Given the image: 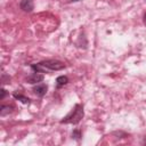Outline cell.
<instances>
[{
    "label": "cell",
    "instance_id": "cell-1",
    "mask_svg": "<svg viewBox=\"0 0 146 146\" xmlns=\"http://www.w3.org/2000/svg\"><path fill=\"white\" fill-rule=\"evenodd\" d=\"M66 65L57 59H47V60H42L38 64H32L31 68L34 72H39V73H46L47 71H60L63 68H65Z\"/></svg>",
    "mask_w": 146,
    "mask_h": 146
},
{
    "label": "cell",
    "instance_id": "cell-2",
    "mask_svg": "<svg viewBox=\"0 0 146 146\" xmlns=\"http://www.w3.org/2000/svg\"><path fill=\"white\" fill-rule=\"evenodd\" d=\"M83 115H84L83 105L75 104L74 107L70 111V113H67V115L60 120V123L62 124H78L83 119Z\"/></svg>",
    "mask_w": 146,
    "mask_h": 146
},
{
    "label": "cell",
    "instance_id": "cell-3",
    "mask_svg": "<svg viewBox=\"0 0 146 146\" xmlns=\"http://www.w3.org/2000/svg\"><path fill=\"white\" fill-rule=\"evenodd\" d=\"M44 79V75L39 73V72H33L31 75H29L26 78V82L30 84H38L40 82H42Z\"/></svg>",
    "mask_w": 146,
    "mask_h": 146
},
{
    "label": "cell",
    "instance_id": "cell-4",
    "mask_svg": "<svg viewBox=\"0 0 146 146\" xmlns=\"http://www.w3.org/2000/svg\"><path fill=\"white\" fill-rule=\"evenodd\" d=\"M47 90H48V86L46 83H38L34 88H33V92L38 96V97H43L46 94H47Z\"/></svg>",
    "mask_w": 146,
    "mask_h": 146
},
{
    "label": "cell",
    "instance_id": "cell-5",
    "mask_svg": "<svg viewBox=\"0 0 146 146\" xmlns=\"http://www.w3.org/2000/svg\"><path fill=\"white\" fill-rule=\"evenodd\" d=\"M19 8L25 13H31L34 9V3L32 0H21Z\"/></svg>",
    "mask_w": 146,
    "mask_h": 146
},
{
    "label": "cell",
    "instance_id": "cell-6",
    "mask_svg": "<svg viewBox=\"0 0 146 146\" xmlns=\"http://www.w3.org/2000/svg\"><path fill=\"white\" fill-rule=\"evenodd\" d=\"M68 83V78L66 75H59L56 79V89H60L62 87L66 86Z\"/></svg>",
    "mask_w": 146,
    "mask_h": 146
},
{
    "label": "cell",
    "instance_id": "cell-7",
    "mask_svg": "<svg viewBox=\"0 0 146 146\" xmlns=\"http://www.w3.org/2000/svg\"><path fill=\"white\" fill-rule=\"evenodd\" d=\"M13 96H14L15 99L19 100V102L23 103V104H30V103H31V99H30L29 97H26V96H24V95H22V94H19V92H14Z\"/></svg>",
    "mask_w": 146,
    "mask_h": 146
},
{
    "label": "cell",
    "instance_id": "cell-8",
    "mask_svg": "<svg viewBox=\"0 0 146 146\" xmlns=\"http://www.w3.org/2000/svg\"><path fill=\"white\" fill-rule=\"evenodd\" d=\"M13 108H14V106H11V105H1V107H0V115L1 116L8 115L9 113L13 112Z\"/></svg>",
    "mask_w": 146,
    "mask_h": 146
},
{
    "label": "cell",
    "instance_id": "cell-9",
    "mask_svg": "<svg viewBox=\"0 0 146 146\" xmlns=\"http://www.w3.org/2000/svg\"><path fill=\"white\" fill-rule=\"evenodd\" d=\"M81 137H82V132H81V130H80V129H74L73 132H72V138L75 139L76 141H79V140L81 139Z\"/></svg>",
    "mask_w": 146,
    "mask_h": 146
},
{
    "label": "cell",
    "instance_id": "cell-10",
    "mask_svg": "<svg viewBox=\"0 0 146 146\" xmlns=\"http://www.w3.org/2000/svg\"><path fill=\"white\" fill-rule=\"evenodd\" d=\"M6 96H7V91H6L3 88H1V96H0V99L2 100V99L6 97Z\"/></svg>",
    "mask_w": 146,
    "mask_h": 146
},
{
    "label": "cell",
    "instance_id": "cell-11",
    "mask_svg": "<svg viewBox=\"0 0 146 146\" xmlns=\"http://www.w3.org/2000/svg\"><path fill=\"white\" fill-rule=\"evenodd\" d=\"M78 1H81V0H68L67 2L68 3H72V2H78Z\"/></svg>",
    "mask_w": 146,
    "mask_h": 146
},
{
    "label": "cell",
    "instance_id": "cell-12",
    "mask_svg": "<svg viewBox=\"0 0 146 146\" xmlns=\"http://www.w3.org/2000/svg\"><path fill=\"white\" fill-rule=\"evenodd\" d=\"M143 22H144V24L146 25V14L144 15V18H143Z\"/></svg>",
    "mask_w": 146,
    "mask_h": 146
},
{
    "label": "cell",
    "instance_id": "cell-13",
    "mask_svg": "<svg viewBox=\"0 0 146 146\" xmlns=\"http://www.w3.org/2000/svg\"><path fill=\"white\" fill-rule=\"evenodd\" d=\"M143 143H144V144H145V145H146V139H145V140H144V141H143Z\"/></svg>",
    "mask_w": 146,
    "mask_h": 146
}]
</instances>
